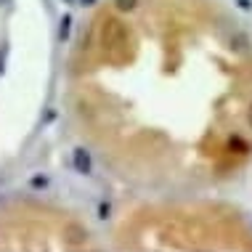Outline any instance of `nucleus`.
<instances>
[{"mask_svg":"<svg viewBox=\"0 0 252 252\" xmlns=\"http://www.w3.org/2000/svg\"><path fill=\"white\" fill-rule=\"evenodd\" d=\"M247 120H250V125H252V106H250V114H247Z\"/></svg>","mask_w":252,"mask_h":252,"instance_id":"f257e3e1","label":"nucleus"}]
</instances>
